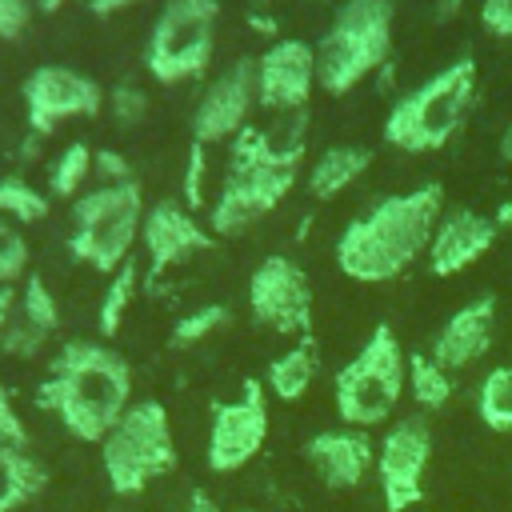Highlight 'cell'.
I'll return each instance as SVG.
<instances>
[{"label":"cell","mask_w":512,"mask_h":512,"mask_svg":"<svg viewBox=\"0 0 512 512\" xmlns=\"http://www.w3.org/2000/svg\"><path fill=\"white\" fill-rule=\"evenodd\" d=\"M16 316V288L12 284H0V344H4V332Z\"/></svg>","instance_id":"cell-39"},{"label":"cell","mask_w":512,"mask_h":512,"mask_svg":"<svg viewBox=\"0 0 512 512\" xmlns=\"http://www.w3.org/2000/svg\"><path fill=\"white\" fill-rule=\"evenodd\" d=\"M456 384L444 364L432 360V352H408V396L416 400L420 412H440L448 408Z\"/></svg>","instance_id":"cell-23"},{"label":"cell","mask_w":512,"mask_h":512,"mask_svg":"<svg viewBox=\"0 0 512 512\" xmlns=\"http://www.w3.org/2000/svg\"><path fill=\"white\" fill-rule=\"evenodd\" d=\"M136 292H140V264L128 260L124 268H116V272L108 276V288H104V296H100V308H96L100 340H112V336L120 332V324H124V316H128V308H132V300H136Z\"/></svg>","instance_id":"cell-26"},{"label":"cell","mask_w":512,"mask_h":512,"mask_svg":"<svg viewBox=\"0 0 512 512\" xmlns=\"http://www.w3.org/2000/svg\"><path fill=\"white\" fill-rule=\"evenodd\" d=\"M460 8H464V0H432V20L436 24H448V20L460 16Z\"/></svg>","instance_id":"cell-41"},{"label":"cell","mask_w":512,"mask_h":512,"mask_svg":"<svg viewBox=\"0 0 512 512\" xmlns=\"http://www.w3.org/2000/svg\"><path fill=\"white\" fill-rule=\"evenodd\" d=\"M492 220H496V228H512V196L496 208V216H492Z\"/></svg>","instance_id":"cell-43"},{"label":"cell","mask_w":512,"mask_h":512,"mask_svg":"<svg viewBox=\"0 0 512 512\" xmlns=\"http://www.w3.org/2000/svg\"><path fill=\"white\" fill-rule=\"evenodd\" d=\"M184 512H220V504H216V496H208L204 488H192Z\"/></svg>","instance_id":"cell-40"},{"label":"cell","mask_w":512,"mask_h":512,"mask_svg":"<svg viewBox=\"0 0 512 512\" xmlns=\"http://www.w3.org/2000/svg\"><path fill=\"white\" fill-rule=\"evenodd\" d=\"M104 108L112 112V120H116L120 128H136V124L148 116V92H144L140 84L120 80V84H112V92H108V104H104Z\"/></svg>","instance_id":"cell-31"},{"label":"cell","mask_w":512,"mask_h":512,"mask_svg":"<svg viewBox=\"0 0 512 512\" xmlns=\"http://www.w3.org/2000/svg\"><path fill=\"white\" fill-rule=\"evenodd\" d=\"M444 216V184L428 180L408 192L376 200L336 236V268L356 284H388L428 256L432 232Z\"/></svg>","instance_id":"cell-1"},{"label":"cell","mask_w":512,"mask_h":512,"mask_svg":"<svg viewBox=\"0 0 512 512\" xmlns=\"http://www.w3.org/2000/svg\"><path fill=\"white\" fill-rule=\"evenodd\" d=\"M392 20L396 0H344L316 48V88L328 96H344L364 84L376 68L392 60Z\"/></svg>","instance_id":"cell-4"},{"label":"cell","mask_w":512,"mask_h":512,"mask_svg":"<svg viewBox=\"0 0 512 512\" xmlns=\"http://www.w3.org/2000/svg\"><path fill=\"white\" fill-rule=\"evenodd\" d=\"M144 228V192L140 180L96 184L72 200V236L68 252L76 264L112 276L132 260V248Z\"/></svg>","instance_id":"cell-6"},{"label":"cell","mask_w":512,"mask_h":512,"mask_svg":"<svg viewBox=\"0 0 512 512\" xmlns=\"http://www.w3.org/2000/svg\"><path fill=\"white\" fill-rule=\"evenodd\" d=\"M36 0H0V44H12L32 24Z\"/></svg>","instance_id":"cell-35"},{"label":"cell","mask_w":512,"mask_h":512,"mask_svg":"<svg viewBox=\"0 0 512 512\" xmlns=\"http://www.w3.org/2000/svg\"><path fill=\"white\" fill-rule=\"evenodd\" d=\"M480 24L484 32L512 40V0H480Z\"/></svg>","instance_id":"cell-37"},{"label":"cell","mask_w":512,"mask_h":512,"mask_svg":"<svg viewBox=\"0 0 512 512\" xmlns=\"http://www.w3.org/2000/svg\"><path fill=\"white\" fill-rule=\"evenodd\" d=\"M476 416L488 432L512 436V364H496L484 372L476 388Z\"/></svg>","instance_id":"cell-25"},{"label":"cell","mask_w":512,"mask_h":512,"mask_svg":"<svg viewBox=\"0 0 512 512\" xmlns=\"http://www.w3.org/2000/svg\"><path fill=\"white\" fill-rule=\"evenodd\" d=\"M48 344V336L44 332H36L28 320H20V316H12V324H8V332H4V344H0V352H8V356H20V360H28V356H36L40 348Z\"/></svg>","instance_id":"cell-34"},{"label":"cell","mask_w":512,"mask_h":512,"mask_svg":"<svg viewBox=\"0 0 512 512\" xmlns=\"http://www.w3.org/2000/svg\"><path fill=\"white\" fill-rule=\"evenodd\" d=\"M28 260L32 248L24 240V232L12 220H0V284H24L28 280Z\"/></svg>","instance_id":"cell-30"},{"label":"cell","mask_w":512,"mask_h":512,"mask_svg":"<svg viewBox=\"0 0 512 512\" xmlns=\"http://www.w3.org/2000/svg\"><path fill=\"white\" fill-rule=\"evenodd\" d=\"M304 460L316 468V476L336 488V492H352L360 488V480L368 476V468H376V444L368 440L364 428H324L312 432L304 440Z\"/></svg>","instance_id":"cell-18"},{"label":"cell","mask_w":512,"mask_h":512,"mask_svg":"<svg viewBox=\"0 0 512 512\" xmlns=\"http://www.w3.org/2000/svg\"><path fill=\"white\" fill-rule=\"evenodd\" d=\"M268 440V388L264 380L248 376L240 396L232 400H212V420H208V468L228 476L248 468Z\"/></svg>","instance_id":"cell-10"},{"label":"cell","mask_w":512,"mask_h":512,"mask_svg":"<svg viewBox=\"0 0 512 512\" xmlns=\"http://www.w3.org/2000/svg\"><path fill=\"white\" fill-rule=\"evenodd\" d=\"M48 488V468L28 448L0 444V512H16L32 504Z\"/></svg>","instance_id":"cell-22"},{"label":"cell","mask_w":512,"mask_h":512,"mask_svg":"<svg viewBox=\"0 0 512 512\" xmlns=\"http://www.w3.org/2000/svg\"><path fill=\"white\" fill-rule=\"evenodd\" d=\"M24 96V116L32 136H52L64 120H92L104 112L108 92L88 76L68 64H40L24 76L20 84Z\"/></svg>","instance_id":"cell-9"},{"label":"cell","mask_w":512,"mask_h":512,"mask_svg":"<svg viewBox=\"0 0 512 512\" xmlns=\"http://www.w3.org/2000/svg\"><path fill=\"white\" fill-rule=\"evenodd\" d=\"M496 152H500V156L512 164V124H504V132L496 136Z\"/></svg>","instance_id":"cell-42"},{"label":"cell","mask_w":512,"mask_h":512,"mask_svg":"<svg viewBox=\"0 0 512 512\" xmlns=\"http://www.w3.org/2000/svg\"><path fill=\"white\" fill-rule=\"evenodd\" d=\"M252 108H260L256 104V56H240L220 76H212L208 88L200 92L192 108V140L204 148L228 144L240 128H248Z\"/></svg>","instance_id":"cell-14"},{"label":"cell","mask_w":512,"mask_h":512,"mask_svg":"<svg viewBox=\"0 0 512 512\" xmlns=\"http://www.w3.org/2000/svg\"><path fill=\"white\" fill-rule=\"evenodd\" d=\"M316 372H320L316 340H312V336H304L300 344H292L288 352H280V356H272V360H268V368H264V388H268L276 400L296 404V400L312 388Z\"/></svg>","instance_id":"cell-21"},{"label":"cell","mask_w":512,"mask_h":512,"mask_svg":"<svg viewBox=\"0 0 512 512\" xmlns=\"http://www.w3.org/2000/svg\"><path fill=\"white\" fill-rule=\"evenodd\" d=\"M432 460L428 416H396L376 444V484L384 512H408L424 500V472Z\"/></svg>","instance_id":"cell-11"},{"label":"cell","mask_w":512,"mask_h":512,"mask_svg":"<svg viewBox=\"0 0 512 512\" xmlns=\"http://www.w3.org/2000/svg\"><path fill=\"white\" fill-rule=\"evenodd\" d=\"M248 308L256 324L280 336H312V280L292 256H264L248 276Z\"/></svg>","instance_id":"cell-12"},{"label":"cell","mask_w":512,"mask_h":512,"mask_svg":"<svg viewBox=\"0 0 512 512\" xmlns=\"http://www.w3.org/2000/svg\"><path fill=\"white\" fill-rule=\"evenodd\" d=\"M36 408L56 416L68 436L100 448L132 408V368L108 340H64L36 384Z\"/></svg>","instance_id":"cell-2"},{"label":"cell","mask_w":512,"mask_h":512,"mask_svg":"<svg viewBox=\"0 0 512 512\" xmlns=\"http://www.w3.org/2000/svg\"><path fill=\"white\" fill-rule=\"evenodd\" d=\"M252 4H264V0H252Z\"/></svg>","instance_id":"cell-45"},{"label":"cell","mask_w":512,"mask_h":512,"mask_svg":"<svg viewBox=\"0 0 512 512\" xmlns=\"http://www.w3.org/2000/svg\"><path fill=\"white\" fill-rule=\"evenodd\" d=\"M228 320H232V308H228V304H200V308L184 312V316L172 324L168 344H172V348H196L200 340H208V336H216L220 328H228Z\"/></svg>","instance_id":"cell-28"},{"label":"cell","mask_w":512,"mask_h":512,"mask_svg":"<svg viewBox=\"0 0 512 512\" xmlns=\"http://www.w3.org/2000/svg\"><path fill=\"white\" fill-rule=\"evenodd\" d=\"M244 512H248V508H244Z\"/></svg>","instance_id":"cell-46"},{"label":"cell","mask_w":512,"mask_h":512,"mask_svg":"<svg viewBox=\"0 0 512 512\" xmlns=\"http://www.w3.org/2000/svg\"><path fill=\"white\" fill-rule=\"evenodd\" d=\"M92 176H96V148H88L84 140H72L48 164V192L60 196V200H76L80 192H88L84 184Z\"/></svg>","instance_id":"cell-24"},{"label":"cell","mask_w":512,"mask_h":512,"mask_svg":"<svg viewBox=\"0 0 512 512\" xmlns=\"http://www.w3.org/2000/svg\"><path fill=\"white\" fill-rule=\"evenodd\" d=\"M88 4V12L92 16H120V12H128V8H140V4H148V0H84Z\"/></svg>","instance_id":"cell-38"},{"label":"cell","mask_w":512,"mask_h":512,"mask_svg":"<svg viewBox=\"0 0 512 512\" xmlns=\"http://www.w3.org/2000/svg\"><path fill=\"white\" fill-rule=\"evenodd\" d=\"M296 172L292 168H244V164H228L224 184L208 208V228L216 236H240L248 232L256 220H264L268 212H276L284 204V196L292 192Z\"/></svg>","instance_id":"cell-13"},{"label":"cell","mask_w":512,"mask_h":512,"mask_svg":"<svg viewBox=\"0 0 512 512\" xmlns=\"http://www.w3.org/2000/svg\"><path fill=\"white\" fill-rule=\"evenodd\" d=\"M64 4H68V0H36V8H40V12H60Z\"/></svg>","instance_id":"cell-44"},{"label":"cell","mask_w":512,"mask_h":512,"mask_svg":"<svg viewBox=\"0 0 512 512\" xmlns=\"http://www.w3.org/2000/svg\"><path fill=\"white\" fill-rule=\"evenodd\" d=\"M0 444L32 448V432H28V424H24L20 408H16V396H12V388L4 380H0Z\"/></svg>","instance_id":"cell-33"},{"label":"cell","mask_w":512,"mask_h":512,"mask_svg":"<svg viewBox=\"0 0 512 512\" xmlns=\"http://www.w3.org/2000/svg\"><path fill=\"white\" fill-rule=\"evenodd\" d=\"M404 392H408V352L400 348L392 324H376L360 344V352L332 380L336 416L348 428H364V432L380 428L396 416Z\"/></svg>","instance_id":"cell-5"},{"label":"cell","mask_w":512,"mask_h":512,"mask_svg":"<svg viewBox=\"0 0 512 512\" xmlns=\"http://www.w3.org/2000/svg\"><path fill=\"white\" fill-rule=\"evenodd\" d=\"M176 436L168 408L160 400H132L116 428L100 440V468L112 496L132 500L152 480L176 472Z\"/></svg>","instance_id":"cell-7"},{"label":"cell","mask_w":512,"mask_h":512,"mask_svg":"<svg viewBox=\"0 0 512 512\" xmlns=\"http://www.w3.org/2000/svg\"><path fill=\"white\" fill-rule=\"evenodd\" d=\"M16 316L28 320V324H32L36 332H44V336H52V332L60 328V304H56L52 288H48L36 272H28V280H24V288H20Z\"/></svg>","instance_id":"cell-29"},{"label":"cell","mask_w":512,"mask_h":512,"mask_svg":"<svg viewBox=\"0 0 512 512\" xmlns=\"http://www.w3.org/2000/svg\"><path fill=\"white\" fill-rule=\"evenodd\" d=\"M492 332H496V296H476L440 324V332L432 336V360L444 364L448 372H460L484 360V352L492 348Z\"/></svg>","instance_id":"cell-19"},{"label":"cell","mask_w":512,"mask_h":512,"mask_svg":"<svg viewBox=\"0 0 512 512\" xmlns=\"http://www.w3.org/2000/svg\"><path fill=\"white\" fill-rule=\"evenodd\" d=\"M96 176H100V184H128V180H136L128 156L116 152V148H96Z\"/></svg>","instance_id":"cell-36"},{"label":"cell","mask_w":512,"mask_h":512,"mask_svg":"<svg viewBox=\"0 0 512 512\" xmlns=\"http://www.w3.org/2000/svg\"><path fill=\"white\" fill-rule=\"evenodd\" d=\"M496 236H500V228L492 216H484L476 208H444V216L432 232V244H428V272L456 276V272L472 268L480 256H488Z\"/></svg>","instance_id":"cell-17"},{"label":"cell","mask_w":512,"mask_h":512,"mask_svg":"<svg viewBox=\"0 0 512 512\" xmlns=\"http://www.w3.org/2000/svg\"><path fill=\"white\" fill-rule=\"evenodd\" d=\"M216 232L204 228L192 208H184L180 200H156L148 212H144V228H140V244L148 252V272H144V284H156L168 268L200 256V252H212L216 248Z\"/></svg>","instance_id":"cell-16"},{"label":"cell","mask_w":512,"mask_h":512,"mask_svg":"<svg viewBox=\"0 0 512 512\" xmlns=\"http://www.w3.org/2000/svg\"><path fill=\"white\" fill-rule=\"evenodd\" d=\"M216 24L220 0H164L144 48L148 76L164 88L204 76L216 48Z\"/></svg>","instance_id":"cell-8"},{"label":"cell","mask_w":512,"mask_h":512,"mask_svg":"<svg viewBox=\"0 0 512 512\" xmlns=\"http://www.w3.org/2000/svg\"><path fill=\"white\" fill-rule=\"evenodd\" d=\"M372 164V152L360 148V144H336V148H324L320 160L308 168V192L312 200H336L344 188H352Z\"/></svg>","instance_id":"cell-20"},{"label":"cell","mask_w":512,"mask_h":512,"mask_svg":"<svg viewBox=\"0 0 512 512\" xmlns=\"http://www.w3.org/2000/svg\"><path fill=\"white\" fill-rule=\"evenodd\" d=\"M204 172H208V148L204 144H188V160H184V180H180V204L184 208H200L204 204Z\"/></svg>","instance_id":"cell-32"},{"label":"cell","mask_w":512,"mask_h":512,"mask_svg":"<svg viewBox=\"0 0 512 512\" xmlns=\"http://www.w3.org/2000/svg\"><path fill=\"white\" fill-rule=\"evenodd\" d=\"M52 200L48 192H40L36 184H28L24 176H0V220L20 224H40L48 216Z\"/></svg>","instance_id":"cell-27"},{"label":"cell","mask_w":512,"mask_h":512,"mask_svg":"<svg viewBox=\"0 0 512 512\" xmlns=\"http://www.w3.org/2000/svg\"><path fill=\"white\" fill-rule=\"evenodd\" d=\"M316 88V48L296 36L272 40L256 56V104L276 116L308 112Z\"/></svg>","instance_id":"cell-15"},{"label":"cell","mask_w":512,"mask_h":512,"mask_svg":"<svg viewBox=\"0 0 512 512\" xmlns=\"http://www.w3.org/2000/svg\"><path fill=\"white\" fill-rule=\"evenodd\" d=\"M476 88H480V68H476V56L464 52L392 100L384 128H380L384 144L396 152H408V156L440 152L464 128Z\"/></svg>","instance_id":"cell-3"}]
</instances>
